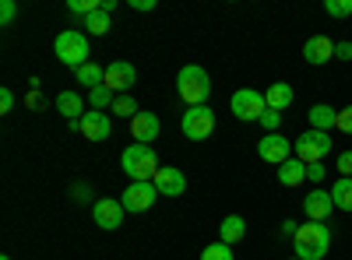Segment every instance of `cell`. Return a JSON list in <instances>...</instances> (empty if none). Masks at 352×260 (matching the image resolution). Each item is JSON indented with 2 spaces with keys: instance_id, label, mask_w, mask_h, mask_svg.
Masks as SVG:
<instances>
[{
  "instance_id": "1",
  "label": "cell",
  "mask_w": 352,
  "mask_h": 260,
  "mask_svg": "<svg viewBox=\"0 0 352 260\" xmlns=\"http://www.w3.org/2000/svg\"><path fill=\"white\" fill-rule=\"evenodd\" d=\"M176 95L187 102V109L208 106V95H212V78H208V71L197 67V64L180 67V74H176Z\"/></svg>"
},
{
  "instance_id": "2",
  "label": "cell",
  "mask_w": 352,
  "mask_h": 260,
  "mask_svg": "<svg viewBox=\"0 0 352 260\" xmlns=\"http://www.w3.org/2000/svg\"><path fill=\"white\" fill-rule=\"evenodd\" d=\"M120 165H124V172L131 176V183H152L155 172L162 169L152 144H131V148H124Z\"/></svg>"
},
{
  "instance_id": "3",
  "label": "cell",
  "mask_w": 352,
  "mask_h": 260,
  "mask_svg": "<svg viewBox=\"0 0 352 260\" xmlns=\"http://www.w3.org/2000/svg\"><path fill=\"white\" fill-rule=\"evenodd\" d=\"M292 246H296L300 260H324V253L331 250V228L324 222H307V225H300Z\"/></svg>"
},
{
  "instance_id": "4",
  "label": "cell",
  "mask_w": 352,
  "mask_h": 260,
  "mask_svg": "<svg viewBox=\"0 0 352 260\" xmlns=\"http://www.w3.org/2000/svg\"><path fill=\"white\" fill-rule=\"evenodd\" d=\"M292 152L303 165H317L324 162V155L331 152V134L328 130H303L296 141H292Z\"/></svg>"
},
{
  "instance_id": "5",
  "label": "cell",
  "mask_w": 352,
  "mask_h": 260,
  "mask_svg": "<svg viewBox=\"0 0 352 260\" xmlns=\"http://www.w3.org/2000/svg\"><path fill=\"white\" fill-rule=\"evenodd\" d=\"M53 53L60 56V64H67L71 71H78L81 64H88V39H85V32H74V28L60 32V36H56V43H53Z\"/></svg>"
},
{
  "instance_id": "6",
  "label": "cell",
  "mask_w": 352,
  "mask_h": 260,
  "mask_svg": "<svg viewBox=\"0 0 352 260\" xmlns=\"http://www.w3.org/2000/svg\"><path fill=\"white\" fill-rule=\"evenodd\" d=\"M229 109H232V117H236V120H243V123H257L264 113H268V102H264V92L240 88V92H232Z\"/></svg>"
},
{
  "instance_id": "7",
  "label": "cell",
  "mask_w": 352,
  "mask_h": 260,
  "mask_svg": "<svg viewBox=\"0 0 352 260\" xmlns=\"http://www.w3.org/2000/svg\"><path fill=\"white\" fill-rule=\"evenodd\" d=\"M184 134L190 141H204V137H212L215 134V109L212 106H194L184 113V120H180Z\"/></svg>"
},
{
  "instance_id": "8",
  "label": "cell",
  "mask_w": 352,
  "mask_h": 260,
  "mask_svg": "<svg viewBox=\"0 0 352 260\" xmlns=\"http://www.w3.org/2000/svg\"><path fill=\"white\" fill-rule=\"evenodd\" d=\"M134 84H138V71H134V64H127V60H113V64L106 67V88H109L113 95H127Z\"/></svg>"
},
{
  "instance_id": "9",
  "label": "cell",
  "mask_w": 352,
  "mask_h": 260,
  "mask_svg": "<svg viewBox=\"0 0 352 260\" xmlns=\"http://www.w3.org/2000/svg\"><path fill=\"white\" fill-rule=\"evenodd\" d=\"M257 155L268 162V165H282V162H289L292 158V141H285L282 134H264L261 141H257Z\"/></svg>"
},
{
  "instance_id": "10",
  "label": "cell",
  "mask_w": 352,
  "mask_h": 260,
  "mask_svg": "<svg viewBox=\"0 0 352 260\" xmlns=\"http://www.w3.org/2000/svg\"><path fill=\"white\" fill-rule=\"evenodd\" d=\"M78 134L85 141H106L113 134V120H109V113L102 109H92V113H85V117L78 120Z\"/></svg>"
},
{
  "instance_id": "11",
  "label": "cell",
  "mask_w": 352,
  "mask_h": 260,
  "mask_svg": "<svg viewBox=\"0 0 352 260\" xmlns=\"http://www.w3.org/2000/svg\"><path fill=\"white\" fill-rule=\"evenodd\" d=\"M92 218H96L99 228L113 233V228L124 225V204H120V200H113V197H99L96 204H92Z\"/></svg>"
},
{
  "instance_id": "12",
  "label": "cell",
  "mask_w": 352,
  "mask_h": 260,
  "mask_svg": "<svg viewBox=\"0 0 352 260\" xmlns=\"http://www.w3.org/2000/svg\"><path fill=\"white\" fill-rule=\"evenodd\" d=\"M155 197H162L159 190H155V183H131L127 190H124V211H148L152 204H155Z\"/></svg>"
},
{
  "instance_id": "13",
  "label": "cell",
  "mask_w": 352,
  "mask_h": 260,
  "mask_svg": "<svg viewBox=\"0 0 352 260\" xmlns=\"http://www.w3.org/2000/svg\"><path fill=\"white\" fill-rule=\"evenodd\" d=\"M331 208H335L331 190L314 187V190L303 197V211H307V218H310V222H328V218H331Z\"/></svg>"
},
{
  "instance_id": "14",
  "label": "cell",
  "mask_w": 352,
  "mask_h": 260,
  "mask_svg": "<svg viewBox=\"0 0 352 260\" xmlns=\"http://www.w3.org/2000/svg\"><path fill=\"white\" fill-rule=\"evenodd\" d=\"M335 46H338V43H331L328 36H310V39L303 43V60H307L310 67H324L331 56H335Z\"/></svg>"
},
{
  "instance_id": "15",
  "label": "cell",
  "mask_w": 352,
  "mask_h": 260,
  "mask_svg": "<svg viewBox=\"0 0 352 260\" xmlns=\"http://www.w3.org/2000/svg\"><path fill=\"white\" fill-rule=\"evenodd\" d=\"M155 190L162 193V197H180L184 190H187V176L180 169H173V165H162L159 172H155Z\"/></svg>"
},
{
  "instance_id": "16",
  "label": "cell",
  "mask_w": 352,
  "mask_h": 260,
  "mask_svg": "<svg viewBox=\"0 0 352 260\" xmlns=\"http://www.w3.org/2000/svg\"><path fill=\"white\" fill-rule=\"evenodd\" d=\"M159 130H162V123H159L155 113H138V117L131 120V137H134V144H152V141L159 137Z\"/></svg>"
},
{
  "instance_id": "17",
  "label": "cell",
  "mask_w": 352,
  "mask_h": 260,
  "mask_svg": "<svg viewBox=\"0 0 352 260\" xmlns=\"http://www.w3.org/2000/svg\"><path fill=\"white\" fill-rule=\"evenodd\" d=\"M275 176H278L282 187H303V183H307V165H303L300 158H289V162H282V165L275 169Z\"/></svg>"
},
{
  "instance_id": "18",
  "label": "cell",
  "mask_w": 352,
  "mask_h": 260,
  "mask_svg": "<svg viewBox=\"0 0 352 260\" xmlns=\"http://www.w3.org/2000/svg\"><path fill=\"white\" fill-rule=\"evenodd\" d=\"M292 99H296V92H292V84H285V81L268 84V92H264V102H268V109H275V113L289 109V106H292Z\"/></svg>"
},
{
  "instance_id": "19",
  "label": "cell",
  "mask_w": 352,
  "mask_h": 260,
  "mask_svg": "<svg viewBox=\"0 0 352 260\" xmlns=\"http://www.w3.org/2000/svg\"><path fill=\"white\" fill-rule=\"evenodd\" d=\"M240 239H247V222H243L240 215L222 218V225H219V243L232 246V243H240Z\"/></svg>"
},
{
  "instance_id": "20",
  "label": "cell",
  "mask_w": 352,
  "mask_h": 260,
  "mask_svg": "<svg viewBox=\"0 0 352 260\" xmlns=\"http://www.w3.org/2000/svg\"><path fill=\"white\" fill-rule=\"evenodd\" d=\"M307 117H310V130H328V134H331V127H335V120H338V109L317 102V106H310Z\"/></svg>"
},
{
  "instance_id": "21",
  "label": "cell",
  "mask_w": 352,
  "mask_h": 260,
  "mask_svg": "<svg viewBox=\"0 0 352 260\" xmlns=\"http://www.w3.org/2000/svg\"><path fill=\"white\" fill-rule=\"evenodd\" d=\"M85 99L78 95V92H60V95H56V113H60V117H67V120H81L85 117Z\"/></svg>"
},
{
  "instance_id": "22",
  "label": "cell",
  "mask_w": 352,
  "mask_h": 260,
  "mask_svg": "<svg viewBox=\"0 0 352 260\" xmlns=\"http://www.w3.org/2000/svg\"><path fill=\"white\" fill-rule=\"evenodd\" d=\"M74 78H78V84H85L88 92H92V88H99V84H106V71H102L99 64H92V60H88V64H81V67L74 71Z\"/></svg>"
},
{
  "instance_id": "23",
  "label": "cell",
  "mask_w": 352,
  "mask_h": 260,
  "mask_svg": "<svg viewBox=\"0 0 352 260\" xmlns=\"http://www.w3.org/2000/svg\"><path fill=\"white\" fill-rule=\"evenodd\" d=\"M331 200L338 211H352V176H338L331 183Z\"/></svg>"
},
{
  "instance_id": "24",
  "label": "cell",
  "mask_w": 352,
  "mask_h": 260,
  "mask_svg": "<svg viewBox=\"0 0 352 260\" xmlns=\"http://www.w3.org/2000/svg\"><path fill=\"white\" fill-rule=\"evenodd\" d=\"M109 113H113V117H120V120H127V123H131L141 109H138V102H134L131 95H116V102H113V109H109Z\"/></svg>"
},
{
  "instance_id": "25",
  "label": "cell",
  "mask_w": 352,
  "mask_h": 260,
  "mask_svg": "<svg viewBox=\"0 0 352 260\" xmlns=\"http://www.w3.org/2000/svg\"><path fill=\"white\" fill-rule=\"evenodd\" d=\"M85 28H88V32H92V36H106L113 25H109V14H106V11L99 8V11H92V14L85 18Z\"/></svg>"
},
{
  "instance_id": "26",
  "label": "cell",
  "mask_w": 352,
  "mask_h": 260,
  "mask_svg": "<svg viewBox=\"0 0 352 260\" xmlns=\"http://www.w3.org/2000/svg\"><path fill=\"white\" fill-rule=\"evenodd\" d=\"M88 102H92V109H113V102H116V95L106 88V84H99V88H92V92H88Z\"/></svg>"
},
{
  "instance_id": "27",
  "label": "cell",
  "mask_w": 352,
  "mask_h": 260,
  "mask_svg": "<svg viewBox=\"0 0 352 260\" xmlns=\"http://www.w3.org/2000/svg\"><path fill=\"white\" fill-rule=\"evenodd\" d=\"M201 260H232V250L226 243H212V246L201 250Z\"/></svg>"
},
{
  "instance_id": "28",
  "label": "cell",
  "mask_w": 352,
  "mask_h": 260,
  "mask_svg": "<svg viewBox=\"0 0 352 260\" xmlns=\"http://www.w3.org/2000/svg\"><path fill=\"white\" fill-rule=\"evenodd\" d=\"M99 8H102V0H71V4H67V11L71 14H81V18H88V14L99 11Z\"/></svg>"
},
{
  "instance_id": "29",
  "label": "cell",
  "mask_w": 352,
  "mask_h": 260,
  "mask_svg": "<svg viewBox=\"0 0 352 260\" xmlns=\"http://www.w3.org/2000/svg\"><path fill=\"white\" fill-rule=\"evenodd\" d=\"M324 14H331V18H349V14H352V0H324Z\"/></svg>"
},
{
  "instance_id": "30",
  "label": "cell",
  "mask_w": 352,
  "mask_h": 260,
  "mask_svg": "<svg viewBox=\"0 0 352 260\" xmlns=\"http://www.w3.org/2000/svg\"><path fill=\"white\" fill-rule=\"evenodd\" d=\"M264 130H268V134H278V127H282V113H275V109H268V113H264V117L257 120Z\"/></svg>"
},
{
  "instance_id": "31",
  "label": "cell",
  "mask_w": 352,
  "mask_h": 260,
  "mask_svg": "<svg viewBox=\"0 0 352 260\" xmlns=\"http://www.w3.org/2000/svg\"><path fill=\"white\" fill-rule=\"evenodd\" d=\"M335 130H342V134H352V106L338 109V120H335Z\"/></svg>"
},
{
  "instance_id": "32",
  "label": "cell",
  "mask_w": 352,
  "mask_h": 260,
  "mask_svg": "<svg viewBox=\"0 0 352 260\" xmlns=\"http://www.w3.org/2000/svg\"><path fill=\"white\" fill-rule=\"evenodd\" d=\"M71 200H74V204H88V200H92V190H88L85 183H74L71 187Z\"/></svg>"
},
{
  "instance_id": "33",
  "label": "cell",
  "mask_w": 352,
  "mask_h": 260,
  "mask_svg": "<svg viewBox=\"0 0 352 260\" xmlns=\"http://www.w3.org/2000/svg\"><path fill=\"white\" fill-rule=\"evenodd\" d=\"M14 14H18V4L14 0H4V4H0V25H11Z\"/></svg>"
},
{
  "instance_id": "34",
  "label": "cell",
  "mask_w": 352,
  "mask_h": 260,
  "mask_svg": "<svg viewBox=\"0 0 352 260\" xmlns=\"http://www.w3.org/2000/svg\"><path fill=\"white\" fill-rule=\"evenodd\" d=\"M328 176V169H324V162H317V165H307V180L310 183H320V180H324Z\"/></svg>"
},
{
  "instance_id": "35",
  "label": "cell",
  "mask_w": 352,
  "mask_h": 260,
  "mask_svg": "<svg viewBox=\"0 0 352 260\" xmlns=\"http://www.w3.org/2000/svg\"><path fill=\"white\" fill-rule=\"evenodd\" d=\"M335 169L342 172V176H352V152H342L338 162H335Z\"/></svg>"
},
{
  "instance_id": "36",
  "label": "cell",
  "mask_w": 352,
  "mask_h": 260,
  "mask_svg": "<svg viewBox=\"0 0 352 260\" xmlns=\"http://www.w3.org/2000/svg\"><path fill=\"white\" fill-rule=\"evenodd\" d=\"M11 109H14V92L0 88V113H11Z\"/></svg>"
},
{
  "instance_id": "37",
  "label": "cell",
  "mask_w": 352,
  "mask_h": 260,
  "mask_svg": "<svg viewBox=\"0 0 352 260\" xmlns=\"http://www.w3.org/2000/svg\"><path fill=\"white\" fill-rule=\"evenodd\" d=\"M335 56H338V60H352V43H338L335 46Z\"/></svg>"
},
{
  "instance_id": "38",
  "label": "cell",
  "mask_w": 352,
  "mask_h": 260,
  "mask_svg": "<svg viewBox=\"0 0 352 260\" xmlns=\"http://www.w3.org/2000/svg\"><path fill=\"white\" fill-rule=\"evenodd\" d=\"M134 11H155V0H131Z\"/></svg>"
},
{
  "instance_id": "39",
  "label": "cell",
  "mask_w": 352,
  "mask_h": 260,
  "mask_svg": "<svg viewBox=\"0 0 352 260\" xmlns=\"http://www.w3.org/2000/svg\"><path fill=\"white\" fill-rule=\"evenodd\" d=\"M282 233H285V236H292V239H296V233H300V225H296V222L289 218V222H282Z\"/></svg>"
},
{
  "instance_id": "40",
  "label": "cell",
  "mask_w": 352,
  "mask_h": 260,
  "mask_svg": "<svg viewBox=\"0 0 352 260\" xmlns=\"http://www.w3.org/2000/svg\"><path fill=\"white\" fill-rule=\"evenodd\" d=\"M28 106H32V109H39V106H43V99H39V92H32V95H28Z\"/></svg>"
},
{
  "instance_id": "41",
  "label": "cell",
  "mask_w": 352,
  "mask_h": 260,
  "mask_svg": "<svg viewBox=\"0 0 352 260\" xmlns=\"http://www.w3.org/2000/svg\"><path fill=\"white\" fill-rule=\"evenodd\" d=\"M0 260H11V257H0Z\"/></svg>"
},
{
  "instance_id": "42",
  "label": "cell",
  "mask_w": 352,
  "mask_h": 260,
  "mask_svg": "<svg viewBox=\"0 0 352 260\" xmlns=\"http://www.w3.org/2000/svg\"><path fill=\"white\" fill-rule=\"evenodd\" d=\"M289 260H300V257H289Z\"/></svg>"
}]
</instances>
